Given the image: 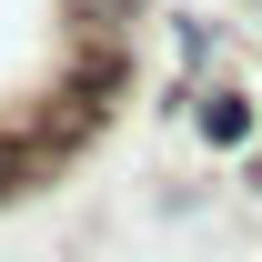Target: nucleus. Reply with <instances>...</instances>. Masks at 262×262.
<instances>
[{
    "mask_svg": "<svg viewBox=\"0 0 262 262\" xmlns=\"http://www.w3.org/2000/svg\"><path fill=\"white\" fill-rule=\"evenodd\" d=\"M242 131H252V101H242V91H212V101H202V141H212V151H232Z\"/></svg>",
    "mask_w": 262,
    "mask_h": 262,
    "instance_id": "1",
    "label": "nucleus"
},
{
    "mask_svg": "<svg viewBox=\"0 0 262 262\" xmlns=\"http://www.w3.org/2000/svg\"><path fill=\"white\" fill-rule=\"evenodd\" d=\"M71 10H81V40H121L141 0H71Z\"/></svg>",
    "mask_w": 262,
    "mask_h": 262,
    "instance_id": "2",
    "label": "nucleus"
}]
</instances>
